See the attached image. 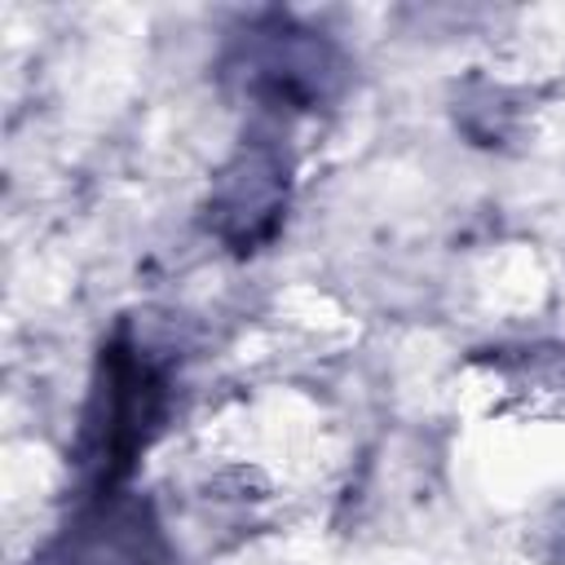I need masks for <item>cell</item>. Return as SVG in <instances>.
Returning <instances> with one entry per match:
<instances>
[{
    "label": "cell",
    "instance_id": "1",
    "mask_svg": "<svg viewBox=\"0 0 565 565\" xmlns=\"http://www.w3.org/2000/svg\"><path fill=\"white\" fill-rule=\"evenodd\" d=\"M177 406V358L132 318H119L97 344L79 424L71 437L75 503L128 490L146 450Z\"/></svg>",
    "mask_w": 565,
    "mask_h": 565
},
{
    "label": "cell",
    "instance_id": "2",
    "mask_svg": "<svg viewBox=\"0 0 565 565\" xmlns=\"http://www.w3.org/2000/svg\"><path fill=\"white\" fill-rule=\"evenodd\" d=\"M221 84L260 115L296 119L331 110L353 84V57L318 26L282 9L247 13L221 44Z\"/></svg>",
    "mask_w": 565,
    "mask_h": 565
},
{
    "label": "cell",
    "instance_id": "3",
    "mask_svg": "<svg viewBox=\"0 0 565 565\" xmlns=\"http://www.w3.org/2000/svg\"><path fill=\"white\" fill-rule=\"evenodd\" d=\"M291 177H296V159L287 141L274 128H252L207 185L203 230L230 256L265 252L287 225Z\"/></svg>",
    "mask_w": 565,
    "mask_h": 565
},
{
    "label": "cell",
    "instance_id": "4",
    "mask_svg": "<svg viewBox=\"0 0 565 565\" xmlns=\"http://www.w3.org/2000/svg\"><path fill=\"white\" fill-rule=\"evenodd\" d=\"M31 565H172V547L154 508L132 494H102L75 503L71 521Z\"/></svg>",
    "mask_w": 565,
    "mask_h": 565
}]
</instances>
